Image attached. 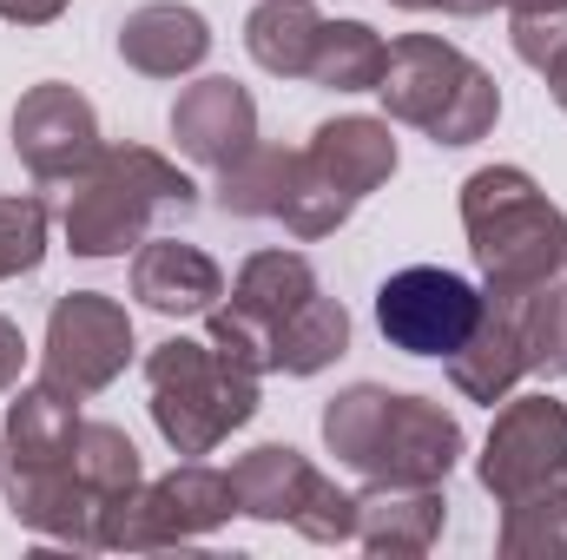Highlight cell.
Wrapping results in <instances>:
<instances>
[{
  "label": "cell",
  "instance_id": "obj_1",
  "mask_svg": "<svg viewBox=\"0 0 567 560\" xmlns=\"http://www.w3.org/2000/svg\"><path fill=\"white\" fill-rule=\"evenodd\" d=\"M323 448L363 481L442 488L462 462V422L429 396H403L383 383H350L323 403Z\"/></svg>",
  "mask_w": 567,
  "mask_h": 560
},
{
  "label": "cell",
  "instance_id": "obj_2",
  "mask_svg": "<svg viewBox=\"0 0 567 560\" xmlns=\"http://www.w3.org/2000/svg\"><path fill=\"white\" fill-rule=\"evenodd\" d=\"M198 185L152 145H106L66 191L60 231L73 258H126L140 251L158 211H198Z\"/></svg>",
  "mask_w": 567,
  "mask_h": 560
},
{
  "label": "cell",
  "instance_id": "obj_3",
  "mask_svg": "<svg viewBox=\"0 0 567 560\" xmlns=\"http://www.w3.org/2000/svg\"><path fill=\"white\" fill-rule=\"evenodd\" d=\"M462 231L488 297L528 290L567 265V211L522 165H482L462 178Z\"/></svg>",
  "mask_w": 567,
  "mask_h": 560
},
{
  "label": "cell",
  "instance_id": "obj_4",
  "mask_svg": "<svg viewBox=\"0 0 567 560\" xmlns=\"http://www.w3.org/2000/svg\"><path fill=\"white\" fill-rule=\"evenodd\" d=\"M377 100H383V113L396 126H416L429 145H449V152L488 139L495 120H502L495 73L482 60H468L442 33H403V40H390Z\"/></svg>",
  "mask_w": 567,
  "mask_h": 560
},
{
  "label": "cell",
  "instance_id": "obj_5",
  "mask_svg": "<svg viewBox=\"0 0 567 560\" xmlns=\"http://www.w3.org/2000/svg\"><path fill=\"white\" fill-rule=\"evenodd\" d=\"M145 396H152L145 403L152 428L185 462L212 455L231 428H245L258 416V376L238 370L231 356H218L198 336H165V343L145 350Z\"/></svg>",
  "mask_w": 567,
  "mask_h": 560
},
{
  "label": "cell",
  "instance_id": "obj_6",
  "mask_svg": "<svg viewBox=\"0 0 567 560\" xmlns=\"http://www.w3.org/2000/svg\"><path fill=\"white\" fill-rule=\"evenodd\" d=\"M231 515H238L231 468L178 462L172 475L140 481L126 501H113V508H106L100 541H106V554H158V548H185V541L218 535Z\"/></svg>",
  "mask_w": 567,
  "mask_h": 560
},
{
  "label": "cell",
  "instance_id": "obj_7",
  "mask_svg": "<svg viewBox=\"0 0 567 560\" xmlns=\"http://www.w3.org/2000/svg\"><path fill=\"white\" fill-rule=\"evenodd\" d=\"M133 363V310L106 290H66L47 310V343H40V376L60 383L66 396H100L126 376Z\"/></svg>",
  "mask_w": 567,
  "mask_h": 560
},
{
  "label": "cell",
  "instance_id": "obj_8",
  "mask_svg": "<svg viewBox=\"0 0 567 560\" xmlns=\"http://www.w3.org/2000/svg\"><path fill=\"white\" fill-rule=\"evenodd\" d=\"M482 303H488V290H475L468 278H455L442 265H410L377 290V330L403 356H455L468 343V330L482 323Z\"/></svg>",
  "mask_w": 567,
  "mask_h": 560
},
{
  "label": "cell",
  "instance_id": "obj_9",
  "mask_svg": "<svg viewBox=\"0 0 567 560\" xmlns=\"http://www.w3.org/2000/svg\"><path fill=\"white\" fill-rule=\"evenodd\" d=\"M555 475H567V403H555L548 390L515 396V403L502 396L495 428H488V442L475 455L482 495H495V508H502V501H515V495H528V488H542Z\"/></svg>",
  "mask_w": 567,
  "mask_h": 560
},
{
  "label": "cell",
  "instance_id": "obj_10",
  "mask_svg": "<svg viewBox=\"0 0 567 560\" xmlns=\"http://www.w3.org/2000/svg\"><path fill=\"white\" fill-rule=\"evenodd\" d=\"M100 152H106L100 113H93V100H86L80 86L40 80V86L20 93V106H13V158H20L40 185H60V178L73 185Z\"/></svg>",
  "mask_w": 567,
  "mask_h": 560
},
{
  "label": "cell",
  "instance_id": "obj_11",
  "mask_svg": "<svg viewBox=\"0 0 567 560\" xmlns=\"http://www.w3.org/2000/svg\"><path fill=\"white\" fill-rule=\"evenodd\" d=\"M7 488V515L60 548H80V554H106L100 528H106V501L73 475V455L66 462H47V468H7L0 475Z\"/></svg>",
  "mask_w": 567,
  "mask_h": 560
},
{
  "label": "cell",
  "instance_id": "obj_12",
  "mask_svg": "<svg viewBox=\"0 0 567 560\" xmlns=\"http://www.w3.org/2000/svg\"><path fill=\"white\" fill-rule=\"evenodd\" d=\"M172 139H178V152L192 165H205V172L231 165L238 152L258 145V100H251V86H238L231 73L192 80L172 100Z\"/></svg>",
  "mask_w": 567,
  "mask_h": 560
},
{
  "label": "cell",
  "instance_id": "obj_13",
  "mask_svg": "<svg viewBox=\"0 0 567 560\" xmlns=\"http://www.w3.org/2000/svg\"><path fill=\"white\" fill-rule=\"evenodd\" d=\"M120 60L145 80H185L212 60V20L185 0H145L120 20Z\"/></svg>",
  "mask_w": 567,
  "mask_h": 560
},
{
  "label": "cell",
  "instance_id": "obj_14",
  "mask_svg": "<svg viewBox=\"0 0 567 560\" xmlns=\"http://www.w3.org/2000/svg\"><path fill=\"white\" fill-rule=\"evenodd\" d=\"M303 165L363 205L377 185L396 178V133H390V120H370V113L323 120V126L310 133V145H303Z\"/></svg>",
  "mask_w": 567,
  "mask_h": 560
},
{
  "label": "cell",
  "instance_id": "obj_15",
  "mask_svg": "<svg viewBox=\"0 0 567 560\" xmlns=\"http://www.w3.org/2000/svg\"><path fill=\"white\" fill-rule=\"evenodd\" d=\"M449 501L442 488H396V481H370L357 495V548L390 560H416L442 541Z\"/></svg>",
  "mask_w": 567,
  "mask_h": 560
},
{
  "label": "cell",
  "instance_id": "obj_16",
  "mask_svg": "<svg viewBox=\"0 0 567 560\" xmlns=\"http://www.w3.org/2000/svg\"><path fill=\"white\" fill-rule=\"evenodd\" d=\"M133 297L158 317H205L225 297V271L178 238H145L133 251Z\"/></svg>",
  "mask_w": 567,
  "mask_h": 560
},
{
  "label": "cell",
  "instance_id": "obj_17",
  "mask_svg": "<svg viewBox=\"0 0 567 560\" xmlns=\"http://www.w3.org/2000/svg\"><path fill=\"white\" fill-rule=\"evenodd\" d=\"M317 481H323V468H310V455H297L290 442H258L251 455L231 462L238 515H251V521H265V528H290Z\"/></svg>",
  "mask_w": 567,
  "mask_h": 560
},
{
  "label": "cell",
  "instance_id": "obj_18",
  "mask_svg": "<svg viewBox=\"0 0 567 560\" xmlns=\"http://www.w3.org/2000/svg\"><path fill=\"white\" fill-rule=\"evenodd\" d=\"M449 363V383H455V396H468V403H502L522 376H528V356H522V336H515V317H508V303L502 297H488L482 303V323L468 330V343L455 350V356H442Z\"/></svg>",
  "mask_w": 567,
  "mask_h": 560
},
{
  "label": "cell",
  "instance_id": "obj_19",
  "mask_svg": "<svg viewBox=\"0 0 567 560\" xmlns=\"http://www.w3.org/2000/svg\"><path fill=\"white\" fill-rule=\"evenodd\" d=\"M73 435H80V396H66L60 383H27L13 390L7 403V468H47V462H66L73 455Z\"/></svg>",
  "mask_w": 567,
  "mask_h": 560
},
{
  "label": "cell",
  "instance_id": "obj_20",
  "mask_svg": "<svg viewBox=\"0 0 567 560\" xmlns=\"http://www.w3.org/2000/svg\"><path fill=\"white\" fill-rule=\"evenodd\" d=\"M317 7L310 0H258L245 13V53L271 73V80H310V53H317Z\"/></svg>",
  "mask_w": 567,
  "mask_h": 560
},
{
  "label": "cell",
  "instance_id": "obj_21",
  "mask_svg": "<svg viewBox=\"0 0 567 560\" xmlns=\"http://www.w3.org/2000/svg\"><path fill=\"white\" fill-rule=\"evenodd\" d=\"M390 60V40L370 20H323L317 53H310V86L323 93H377Z\"/></svg>",
  "mask_w": 567,
  "mask_h": 560
},
{
  "label": "cell",
  "instance_id": "obj_22",
  "mask_svg": "<svg viewBox=\"0 0 567 560\" xmlns=\"http://www.w3.org/2000/svg\"><path fill=\"white\" fill-rule=\"evenodd\" d=\"M502 560H567V475L502 501Z\"/></svg>",
  "mask_w": 567,
  "mask_h": 560
},
{
  "label": "cell",
  "instance_id": "obj_23",
  "mask_svg": "<svg viewBox=\"0 0 567 560\" xmlns=\"http://www.w3.org/2000/svg\"><path fill=\"white\" fill-rule=\"evenodd\" d=\"M290 172H297V152L258 139L251 152H238L231 165H218L212 198H218L225 218H278L284 191H290Z\"/></svg>",
  "mask_w": 567,
  "mask_h": 560
},
{
  "label": "cell",
  "instance_id": "obj_24",
  "mask_svg": "<svg viewBox=\"0 0 567 560\" xmlns=\"http://www.w3.org/2000/svg\"><path fill=\"white\" fill-rule=\"evenodd\" d=\"M508 317H515V336H522V356H528V376H567V283L561 271L528 290H508L502 297Z\"/></svg>",
  "mask_w": 567,
  "mask_h": 560
},
{
  "label": "cell",
  "instance_id": "obj_25",
  "mask_svg": "<svg viewBox=\"0 0 567 560\" xmlns=\"http://www.w3.org/2000/svg\"><path fill=\"white\" fill-rule=\"evenodd\" d=\"M317 290H323V283H317V271H310V258H303V251H251V258L238 265L231 303L258 310V317L278 330L284 317H290V310H303Z\"/></svg>",
  "mask_w": 567,
  "mask_h": 560
},
{
  "label": "cell",
  "instance_id": "obj_26",
  "mask_svg": "<svg viewBox=\"0 0 567 560\" xmlns=\"http://www.w3.org/2000/svg\"><path fill=\"white\" fill-rule=\"evenodd\" d=\"M343 350H350V310H343L337 297H323V290L278 323V370L284 376H317V370H330Z\"/></svg>",
  "mask_w": 567,
  "mask_h": 560
},
{
  "label": "cell",
  "instance_id": "obj_27",
  "mask_svg": "<svg viewBox=\"0 0 567 560\" xmlns=\"http://www.w3.org/2000/svg\"><path fill=\"white\" fill-rule=\"evenodd\" d=\"M73 475L113 508V501H126L145 481L140 442H133L120 422H80V435H73Z\"/></svg>",
  "mask_w": 567,
  "mask_h": 560
},
{
  "label": "cell",
  "instance_id": "obj_28",
  "mask_svg": "<svg viewBox=\"0 0 567 560\" xmlns=\"http://www.w3.org/2000/svg\"><path fill=\"white\" fill-rule=\"evenodd\" d=\"M350 211H357V198H350V191H337L330 178H317V172L303 165V152H297V172H290V191H284V211H278L284 231H290V238H303V245H317V238L343 231V225H350Z\"/></svg>",
  "mask_w": 567,
  "mask_h": 560
},
{
  "label": "cell",
  "instance_id": "obj_29",
  "mask_svg": "<svg viewBox=\"0 0 567 560\" xmlns=\"http://www.w3.org/2000/svg\"><path fill=\"white\" fill-rule=\"evenodd\" d=\"M205 343L218 356H231L238 370H251V376H271L278 370V330L258 310H245V303H212L205 310Z\"/></svg>",
  "mask_w": 567,
  "mask_h": 560
},
{
  "label": "cell",
  "instance_id": "obj_30",
  "mask_svg": "<svg viewBox=\"0 0 567 560\" xmlns=\"http://www.w3.org/2000/svg\"><path fill=\"white\" fill-rule=\"evenodd\" d=\"M40 265H47V198L7 191L0 198V283L33 278Z\"/></svg>",
  "mask_w": 567,
  "mask_h": 560
},
{
  "label": "cell",
  "instance_id": "obj_31",
  "mask_svg": "<svg viewBox=\"0 0 567 560\" xmlns=\"http://www.w3.org/2000/svg\"><path fill=\"white\" fill-rule=\"evenodd\" d=\"M303 541H317V548H343V541H357V495H343L330 475L310 488V501L297 508V521H290Z\"/></svg>",
  "mask_w": 567,
  "mask_h": 560
},
{
  "label": "cell",
  "instance_id": "obj_32",
  "mask_svg": "<svg viewBox=\"0 0 567 560\" xmlns=\"http://www.w3.org/2000/svg\"><path fill=\"white\" fill-rule=\"evenodd\" d=\"M508 40H515V60H522V66H535V73L561 66V60H567V7H542V13H515Z\"/></svg>",
  "mask_w": 567,
  "mask_h": 560
},
{
  "label": "cell",
  "instance_id": "obj_33",
  "mask_svg": "<svg viewBox=\"0 0 567 560\" xmlns=\"http://www.w3.org/2000/svg\"><path fill=\"white\" fill-rule=\"evenodd\" d=\"M20 370H27V336L13 317H0V396L20 390Z\"/></svg>",
  "mask_w": 567,
  "mask_h": 560
},
{
  "label": "cell",
  "instance_id": "obj_34",
  "mask_svg": "<svg viewBox=\"0 0 567 560\" xmlns=\"http://www.w3.org/2000/svg\"><path fill=\"white\" fill-rule=\"evenodd\" d=\"M73 0H0V20L7 27H53Z\"/></svg>",
  "mask_w": 567,
  "mask_h": 560
},
{
  "label": "cell",
  "instance_id": "obj_35",
  "mask_svg": "<svg viewBox=\"0 0 567 560\" xmlns=\"http://www.w3.org/2000/svg\"><path fill=\"white\" fill-rule=\"evenodd\" d=\"M435 7H442V13H455V20H475V13H488L495 0H435Z\"/></svg>",
  "mask_w": 567,
  "mask_h": 560
},
{
  "label": "cell",
  "instance_id": "obj_36",
  "mask_svg": "<svg viewBox=\"0 0 567 560\" xmlns=\"http://www.w3.org/2000/svg\"><path fill=\"white\" fill-rule=\"evenodd\" d=\"M542 80H548V93H555V106H561V113H567V60H561V66H548Z\"/></svg>",
  "mask_w": 567,
  "mask_h": 560
},
{
  "label": "cell",
  "instance_id": "obj_37",
  "mask_svg": "<svg viewBox=\"0 0 567 560\" xmlns=\"http://www.w3.org/2000/svg\"><path fill=\"white\" fill-rule=\"evenodd\" d=\"M508 13H542V7H567V0H502Z\"/></svg>",
  "mask_w": 567,
  "mask_h": 560
},
{
  "label": "cell",
  "instance_id": "obj_38",
  "mask_svg": "<svg viewBox=\"0 0 567 560\" xmlns=\"http://www.w3.org/2000/svg\"><path fill=\"white\" fill-rule=\"evenodd\" d=\"M390 7H403V13H429L435 0H390Z\"/></svg>",
  "mask_w": 567,
  "mask_h": 560
},
{
  "label": "cell",
  "instance_id": "obj_39",
  "mask_svg": "<svg viewBox=\"0 0 567 560\" xmlns=\"http://www.w3.org/2000/svg\"><path fill=\"white\" fill-rule=\"evenodd\" d=\"M0 475H7V442H0Z\"/></svg>",
  "mask_w": 567,
  "mask_h": 560
},
{
  "label": "cell",
  "instance_id": "obj_40",
  "mask_svg": "<svg viewBox=\"0 0 567 560\" xmlns=\"http://www.w3.org/2000/svg\"><path fill=\"white\" fill-rule=\"evenodd\" d=\"M561 283H567V265H561Z\"/></svg>",
  "mask_w": 567,
  "mask_h": 560
}]
</instances>
